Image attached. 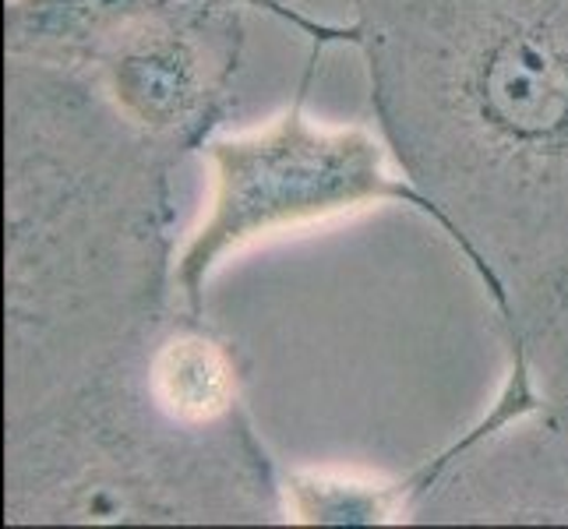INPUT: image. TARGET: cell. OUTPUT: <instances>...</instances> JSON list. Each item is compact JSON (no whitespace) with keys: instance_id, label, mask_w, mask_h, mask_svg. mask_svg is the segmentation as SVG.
I'll return each instance as SVG.
<instances>
[{"instance_id":"7","label":"cell","mask_w":568,"mask_h":529,"mask_svg":"<svg viewBox=\"0 0 568 529\" xmlns=\"http://www.w3.org/2000/svg\"><path fill=\"white\" fill-rule=\"evenodd\" d=\"M505 297L508 382L530 396L534 414L568 424V237L519 272Z\"/></svg>"},{"instance_id":"9","label":"cell","mask_w":568,"mask_h":529,"mask_svg":"<svg viewBox=\"0 0 568 529\" xmlns=\"http://www.w3.org/2000/svg\"><path fill=\"white\" fill-rule=\"evenodd\" d=\"M283 522L293 526H392L409 522L406 477L357 469H286Z\"/></svg>"},{"instance_id":"4","label":"cell","mask_w":568,"mask_h":529,"mask_svg":"<svg viewBox=\"0 0 568 529\" xmlns=\"http://www.w3.org/2000/svg\"><path fill=\"white\" fill-rule=\"evenodd\" d=\"M307 78L272 121L205 142L209 202L173 258V297L205 315V289L237 251L367 208L403 205L445 233L438 205L406 181L378 131L322 124L304 110Z\"/></svg>"},{"instance_id":"6","label":"cell","mask_w":568,"mask_h":529,"mask_svg":"<svg viewBox=\"0 0 568 529\" xmlns=\"http://www.w3.org/2000/svg\"><path fill=\"white\" fill-rule=\"evenodd\" d=\"M142 385L152 406L184 427L209 430L247 417L237 349L187 311H173L145 343Z\"/></svg>"},{"instance_id":"1","label":"cell","mask_w":568,"mask_h":529,"mask_svg":"<svg viewBox=\"0 0 568 529\" xmlns=\"http://www.w3.org/2000/svg\"><path fill=\"white\" fill-rule=\"evenodd\" d=\"M89 71L4 61V420L173 315V170Z\"/></svg>"},{"instance_id":"3","label":"cell","mask_w":568,"mask_h":529,"mask_svg":"<svg viewBox=\"0 0 568 529\" xmlns=\"http://www.w3.org/2000/svg\"><path fill=\"white\" fill-rule=\"evenodd\" d=\"M142 349L4 420V526L283 522V474L251 417L209 430L163 417Z\"/></svg>"},{"instance_id":"5","label":"cell","mask_w":568,"mask_h":529,"mask_svg":"<svg viewBox=\"0 0 568 529\" xmlns=\"http://www.w3.org/2000/svg\"><path fill=\"white\" fill-rule=\"evenodd\" d=\"M244 43V4L160 0L95 53L89 74L134 131L184 155L226 116Z\"/></svg>"},{"instance_id":"2","label":"cell","mask_w":568,"mask_h":529,"mask_svg":"<svg viewBox=\"0 0 568 529\" xmlns=\"http://www.w3.org/2000/svg\"><path fill=\"white\" fill-rule=\"evenodd\" d=\"M343 39L501 318L508 283L568 237V0H354Z\"/></svg>"},{"instance_id":"8","label":"cell","mask_w":568,"mask_h":529,"mask_svg":"<svg viewBox=\"0 0 568 529\" xmlns=\"http://www.w3.org/2000/svg\"><path fill=\"white\" fill-rule=\"evenodd\" d=\"M160 0H4V61L89 71L95 53Z\"/></svg>"},{"instance_id":"10","label":"cell","mask_w":568,"mask_h":529,"mask_svg":"<svg viewBox=\"0 0 568 529\" xmlns=\"http://www.w3.org/2000/svg\"><path fill=\"white\" fill-rule=\"evenodd\" d=\"M230 4H244V8H268V11H283L290 18V11L283 8V0H230Z\"/></svg>"}]
</instances>
